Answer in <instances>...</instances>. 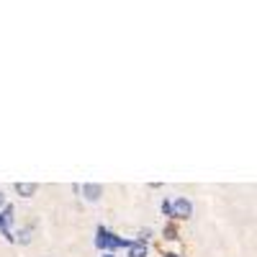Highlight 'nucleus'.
Instances as JSON below:
<instances>
[{
  "mask_svg": "<svg viewBox=\"0 0 257 257\" xmlns=\"http://www.w3.org/2000/svg\"><path fill=\"white\" fill-rule=\"evenodd\" d=\"M95 244L100 247V249H116V247H128V242H123V239H118V237H113V234L108 231V229H98V239H95Z\"/></svg>",
  "mask_w": 257,
  "mask_h": 257,
  "instance_id": "nucleus-1",
  "label": "nucleus"
},
{
  "mask_svg": "<svg viewBox=\"0 0 257 257\" xmlns=\"http://www.w3.org/2000/svg\"><path fill=\"white\" fill-rule=\"evenodd\" d=\"M170 216H173V219H190V216H193V203H190L185 196L175 198V201H173V211H170Z\"/></svg>",
  "mask_w": 257,
  "mask_h": 257,
  "instance_id": "nucleus-2",
  "label": "nucleus"
},
{
  "mask_svg": "<svg viewBox=\"0 0 257 257\" xmlns=\"http://www.w3.org/2000/svg\"><path fill=\"white\" fill-rule=\"evenodd\" d=\"M100 196H103V185L100 183H85L82 185V198L85 201L95 203V201H100Z\"/></svg>",
  "mask_w": 257,
  "mask_h": 257,
  "instance_id": "nucleus-3",
  "label": "nucleus"
},
{
  "mask_svg": "<svg viewBox=\"0 0 257 257\" xmlns=\"http://www.w3.org/2000/svg\"><path fill=\"white\" fill-rule=\"evenodd\" d=\"M16 193L21 198H31L36 193V183H16Z\"/></svg>",
  "mask_w": 257,
  "mask_h": 257,
  "instance_id": "nucleus-4",
  "label": "nucleus"
},
{
  "mask_svg": "<svg viewBox=\"0 0 257 257\" xmlns=\"http://www.w3.org/2000/svg\"><path fill=\"white\" fill-rule=\"evenodd\" d=\"M128 257H147V244L144 242H128Z\"/></svg>",
  "mask_w": 257,
  "mask_h": 257,
  "instance_id": "nucleus-5",
  "label": "nucleus"
},
{
  "mask_svg": "<svg viewBox=\"0 0 257 257\" xmlns=\"http://www.w3.org/2000/svg\"><path fill=\"white\" fill-rule=\"evenodd\" d=\"M31 234H34V226L21 229V231H18V242H21V244H31V239H34Z\"/></svg>",
  "mask_w": 257,
  "mask_h": 257,
  "instance_id": "nucleus-6",
  "label": "nucleus"
},
{
  "mask_svg": "<svg viewBox=\"0 0 257 257\" xmlns=\"http://www.w3.org/2000/svg\"><path fill=\"white\" fill-rule=\"evenodd\" d=\"M165 239H178V229L170 224V226H165Z\"/></svg>",
  "mask_w": 257,
  "mask_h": 257,
  "instance_id": "nucleus-7",
  "label": "nucleus"
},
{
  "mask_svg": "<svg viewBox=\"0 0 257 257\" xmlns=\"http://www.w3.org/2000/svg\"><path fill=\"white\" fill-rule=\"evenodd\" d=\"M170 211H173V201H162V213H167V216H170Z\"/></svg>",
  "mask_w": 257,
  "mask_h": 257,
  "instance_id": "nucleus-8",
  "label": "nucleus"
},
{
  "mask_svg": "<svg viewBox=\"0 0 257 257\" xmlns=\"http://www.w3.org/2000/svg\"><path fill=\"white\" fill-rule=\"evenodd\" d=\"M0 208H6V196L0 193Z\"/></svg>",
  "mask_w": 257,
  "mask_h": 257,
  "instance_id": "nucleus-9",
  "label": "nucleus"
},
{
  "mask_svg": "<svg viewBox=\"0 0 257 257\" xmlns=\"http://www.w3.org/2000/svg\"><path fill=\"white\" fill-rule=\"evenodd\" d=\"M165 257H180V254H175V252H167Z\"/></svg>",
  "mask_w": 257,
  "mask_h": 257,
  "instance_id": "nucleus-10",
  "label": "nucleus"
},
{
  "mask_svg": "<svg viewBox=\"0 0 257 257\" xmlns=\"http://www.w3.org/2000/svg\"><path fill=\"white\" fill-rule=\"evenodd\" d=\"M103 257H113V254H103Z\"/></svg>",
  "mask_w": 257,
  "mask_h": 257,
  "instance_id": "nucleus-11",
  "label": "nucleus"
}]
</instances>
